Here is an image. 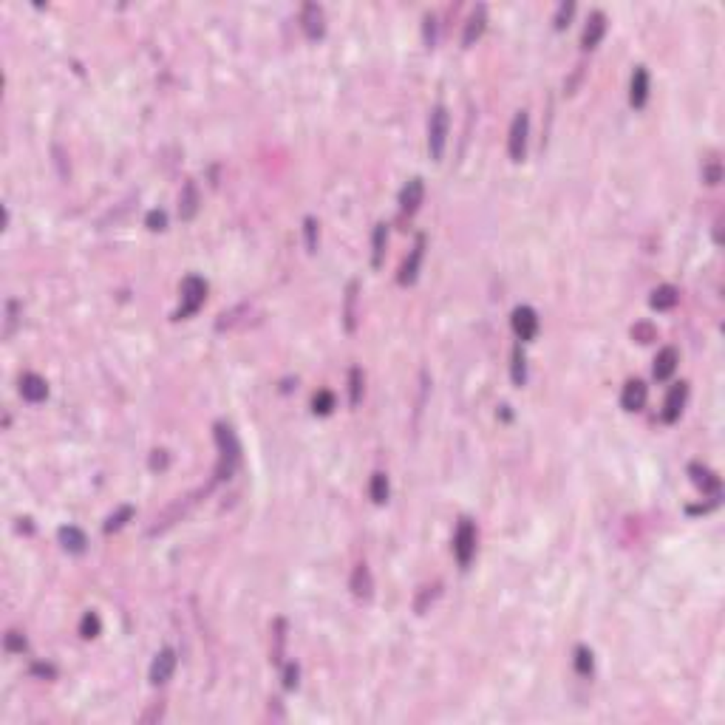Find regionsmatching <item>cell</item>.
I'll use <instances>...</instances> for the list:
<instances>
[{
  "label": "cell",
  "mask_w": 725,
  "mask_h": 725,
  "mask_svg": "<svg viewBox=\"0 0 725 725\" xmlns=\"http://www.w3.org/2000/svg\"><path fill=\"white\" fill-rule=\"evenodd\" d=\"M216 442H219V451H222V462H219V470H216V479H230L233 470L238 468L241 462V445L236 440V431L224 423L216 425Z\"/></svg>",
  "instance_id": "6da1fadb"
},
{
  "label": "cell",
  "mask_w": 725,
  "mask_h": 725,
  "mask_svg": "<svg viewBox=\"0 0 725 725\" xmlns=\"http://www.w3.org/2000/svg\"><path fill=\"white\" fill-rule=\"evenodd\" d=\"M448 131H451V117L445 105H437L428 117V153L434 162H442L445 148H448Z\"/></svg>",
  "instance_id": "7a4b0ae2"
},
{
  "label": "cell",
  "mask_w": 725,
  "mask_h": 725,
  "mask_svg": "<svg viewBox=\"0 0 725 725\" xmlns=\"http://www.w3.org/2000/svg\"><path fill=\"white\" fill-rule=\"evenodd\" d=\"M204 297H207V283H204V278L187 275V278L181 281V306L173 312V318H176V321H184V318L195 315L198 309L204 306Z\"/></svg>",
  "instance_id": "3957f363"
},
{
  "label": "cell",
  "mask_w": 725,
  "mask_h": 725,
  "mask_svg": "<svg viewBox=\"0 0 725 725\" xmlns=\"http://www.w3.org/2000/svg\"><path fill=\"white\" fill-rule=\"evenodd\" d=\"M527 136H530V117H527V111H519L510 122V136H507V153L513 162H525Z\"/></svg>",
  "instance_id": "277c9868"
},
{
  "label": "cell",
  "mask_w": 725,
  "mask_h": 725,
  "mask_svg": "<svg viewBox=\"0 0 725 725\" xmlns=\"http://www.w3.org/2000/svg\"><path fill=\"white\" fill-rule=\"evenodd\" d=\"M454 556L459 561V567H470L473 556H476V527L470 519H462L454 536Z\"/></svg>",
  "instance_id": "5b68a950"
},
{
  "label": "cell",
  "mask_w": 725,
  "mask_h": 725,
  "mask_svg": "<svg viewBox=\"0 0 725 725\" xmlns=\"http://www.w3.org/2000/svg\"><path fill=\"white\" fill-rule=\"evenodd\" d=\"M510 323H513V332L519 335L522 343L536 340V335H539V315H536V309H530V306H515L513 315H510Z\"/></svg>",
  "instance_id": "8992f818"
},
{
  "label": "cell",
  "mask_w": 725,
  "mask_h": 725,
  "mask_svg": "<svg viewBox=\"0 0 725 725\" xmlns=\"http://www.w3.org/2000/svg\"><path fill=\"white\" fill-rule=\"evenodd\" d=\"M423 255H425V236H417V244L411 247V252H408V258L402 261L399 275H397V281H399L402 286H411L413 281H417L420 267H423Z\"/></svg>",
  "instance_id": "52a82bcc"
},
{
  "label": "cell",
  "mask_w": 725,
  "mask_h": 725,
  "mask_svg": "<svg viewBox=\"0 0 725 725\" xmlns=\"http://www.w3.org/2000/svg\"><path fill=\"white\" fill-rule=\"evenodd\" d=\"M300 29L309 40H321L323 32H326V18H323V9L318 4H306L303 12H300Z\"/></svg>",
  "instance_id": "ba28073f"
},
{
  "label": "cell",
  "mask_w": 725,
  "mask_h": 725,
  "mask_svg": "<svg viewBox=\"0 0 725 725\" xmlns=\"http://www.w3.org/2000/svg\"><path fill=\"white\" fill-rule=\"evenodd\" d=\"M176 652L167 646V649H162L156 657H153V663H150V683L153 686H165L170 677H173V672H176Z\"/></svg>",
  "instance_id": "9c48e42d"
},
{
  "label": "cell",
  "mask_w": 725,
  "mask_h": 725,
  "mask_svg": "<svg viewBox=\"0 0 725 725\" xmlns=\"http://www.w3.org/2000/svg\"><path fill=\"white\" fill-rule=\"evenodd\" d=\"M423 198H425V181H423V179H411V181L402 187V193H399V210H402L405 216H413V213L420 210Z\"/></svg>",
  "instance_id": "30bf717a"
},
{
  "label": "cell",
  "mask_w": 725,
  "mask_h": 725,
  "mask_svg": "<svg viewBox=\"0 0 725 725\" xmlns=\"http://www.w3.org/2000/svg\"><path fill=\"white\" fill-rule=\"evenodd\" d=\"M686 397H688V385L686 383H677V385H672V391L666 394V402H663V423H677L680 420V411H683V405H686Z\"/></svg>",
  "instance_id": "8fae6325"
},
{
  "label": "cell",
  "mask_w": 725,
  "mask_h": 725,
  "mask_svg": "<svg viewBox=\"0 0 725 725\" xmlns=\"http://www.w3.org/2000/svg\"><path fill=\"white\" fill-rule=\"evenodd\" d=\"M646 397H649L646 383L643 380H629L624 385V391H620V405H624L627 411H641L646 405Z\"/></svg>",
  "instance_id": "7c38bea8"
},
{
  "label": "cell",
  "mask_w": 725,
  "mask_h": 725,
  "mask_svg": "<svg viewBox=\"0 0 725 725\" xmlns=\"http://www.w3.org/2000/svg\"><path fill=\"white\" fill-rule=\"evenodd\" d=\"M603 34H606V15H603V12H592L589 20H586V26H584L581 46H584L586 51H592V49L603 40Z\"/></svg>",
  "instance_id": "4fadbf2b"
},
{
  "label": "cell",
  "mask_w": 725,
  "mask_h": 725,
  "mask_svg": "<svg viewBox=\"0 0 725 725\" xmlns=\"http://www.w3.org/2000/svg\"><path fill=\"white\" fill-rule=\"evenodd\" d=\"M629 102L632 108H643L649 102V71L643 65H638L632 71V85H629Z\"/></svg>",
  "instance_id": "5bb4252c"
},
{
  "label": "cell",
  "mask_w": 725,
  "mask_h": 725,
  "mask_svg": "<svg viewBox=\"0 0 725 725\" xmlns=\"http://www.w3.org/2000/svg\"><path fill=\"white\" fill-rule=\"evenodd\" d=\"M688 473H691V482H694L702 493L711 496V501L719 499V479H717L708 468H702V465H688Z\"/></svg>",
  "instance_id": "9a60e30c"
},
{
  "label": "cell",
  "mask_w": 725,
  "mask_h": 725,
  "mask_svg": "<svg viewBox=\"0 0 725 725\" xmlns=\"http://www.w3.org/2000/svg\"><path fill=\"white\" fill-rule=\"evenodd\" d=\"M20 394L26 402H43L49 397V385L40 374H23L20 377Z\"/></svg>",
  "instance_id": "2e32d148"
},
{
  "label": "cell",
  "mask_w": 725,
  "mask_h": 725,
  "mask_svg": "<svg viewBox=\"0 0 725 725\" xmlns=\"http://www.w3.org/2000/svg\"><path fill=\"white\" fill-rule=\"evenodd\" d=\"M677 363H680V354H677V349H672V346H666V349H660L657 352V357H655V380H669L674 371H677Z\"/></svg>",
  "instance_id": "e0dca14e"
},
{
  "label": "cell",
  "mask_w": 725,
  "mask_h": 725,
  "mask_svg": "<svg viewBox=\"0 0 725 725\" xmlns=\"http://www.w3.org/2000/svg\"><path fill=\"white\" fill-rule=\"evenodd\" d=\"M485 23H487V9H485V6H476V12H473V15L468 18V23H465V34H462V46H465V49L473 46V43L482 37Z\"/></svg>",
  "instance_id": "ac0fdd59"
},
{
  "label": "cell",
  "mask_w": 725,
  "mask_h": 725,
  "mask_svg": "<svg viewBox=\"0 0 725 725\" xmlns=\"http://www.w3.org/2000/svg\"><path fill=\"white\" fill-rule=\"evenodd\" d=\"M357 292H360V283H357V281H349V286H346V303H343V323H346V332H354V329H357Z\"/></svg>",
  "instance_id": "d6986e66"
},
{
  "label": "cell",
  "mask_w": 725,
  "mask_h": 725,
  "mask_svg": "<svg viewBox=\"0 0 725 725\" xmlns=\"http://www.w3.org/2000/svg\"><path fill=\"white\" fill-rule=\"evenodd\" d=\"M195 213H198V190L193 181H187L181 187V198H179V216H181V222H190V219H195Z\"/></svg>",
  "instance_id": "ffe728a7"
},
{
  "label": "cell",
  "mask_w": 725,
  "mask_h": 725,
  "mask_svg": "<svg viewBox=\"0 0 725 725\" xmlns=\"http://www.w3.org/2000/svg\"><path fill=\"white\" fill-rule=\"evenodd\" d=\"M60 544L68 550V553H74V556H79V553H85V547H88V539H85V533L79 530V527H60Z\"/></svg>",
  "instance_id": "44dd1931"
},
{
  "label": "cell",
  "mask_w": 725,
  "mask_h": 725,
  "mask_svg": "<svg viewBox=\"0 0 725 725\" xmlns=\"http://www.w3.org/2000/svg\"><path fill=\"white\" fill-rule=\"evenodd\" d=\"M677 300H680V292H677L672 283H663V286H657V289L652 292V297H649L652 309H657V312H666V309H674V306H677Z\"/></svg>",
  "instance_id": "7402d4cb"
},
{
  "label": "cell",
  "mask_w": 725,
  "mask_h": 725,
  "mask_svg": "<svg viewBox=\"0 0 725 725\" xmlns=\"http://www.w3.org/2000/svg\"><path fill=\"white\" fill-rule=\"evenodd\" d=\"M371 589H374V584H371L368 567H366V564H357L354 572H352V592H354L357 598L368 601V598H371Z\"/></svg>",
  "instance_id": "603a6c76"
},
{
  "label": "cell",
  "mask_w": 725,
  "mask_h": 725,
  "mask_svg": "<svg viewBox=\"0 0 725 725\" xmlns=\"http://www.w3.org/2000/svg\"><path fill=\"white\" fill-rule=\"evenodd\" d=\"M385 244H388V227H385V224H377V227H374V236H371V267H374V269H380V264H383Z\"/></svg>",
  "instance_id": "cb8c5ba5"
},
{
  "label": "cell",
  "mask_w": 725,
  "mask_h": 725,
  "mask_svg": "<svg viewBox=\"0 0 725 725\" xmlns=\"http://www.w3.org/2000/svg\"><path fill=\"white\" fill-rule=\"evenodd\" d=\"M510 377H513V383L519 385V388L527 383V357H525L522 346H515V349H513V366H510Z\"/></svg>",
  "instance_id": "d4e9b609"
},
{
  "label": "cell",
  "mask_w": 725,
  "mask_h": 725,
  "mask_svg": "<svg viewBox=\"0 0 725 725\" xmlns=\"http://www.w3.org/2000/svg\"><path fill=\"white\" fill-rule=\"evenodd\" d=\"M131 519H134V507H131V504H125V507H120L117 513H111V515H108V522L102 525V530H105V533H117V530H122Z\"/></svg>",
  "instance_id": "484cf974"
},
{
  "label": "cell",
  "mask_w": 725,
  "mask_h": 725,
  "mask_svg": "<svg viewBox=\"0 0 725 725\" xmlns=\"http://www.w3.org/2000/svg\"><path fill=\"white\" fill-rule=\"evenodd\" d=\"M368 496H371V501L374 504H385L388 501V476L385 473H374L371 476V485H368Z\"/></svg>",
  "instance_id": "4316f807"
},
{
  "label": "cell",
  "mask_w": 725,
  "mask_h": 725,
  "mask_svg": "<svg viewBox=\"0 0 725 725\" xmlns=\"http://www.w3.org/2000/svg\"><path fill=\"white\" fill-rule=\"evenodd\" d=\"M572 666H575V672H578L581 677H589V674H592V666H595L592 652H589L586 646H578V649H575V657H572Z\"/></svg>",
  "instance_id": "83f0119b"
},
{
  "label": "cell",
  "mask_w": 725,
  "mask_h": 725,
  "mask_svg": "<svg viewBox=\"0 0 725 725\" xmlns=\"http://www.w3.org/2000/svg\"><path fill=\"white\" fill-rule=\"evenodd\" d=\"M99 629H102L99 615H96V612H85V615H82V620H79V635H82L85 641H91V638H96V635H99Z\"/></svg>",
  "instance_id": "f1b7e54d"
},
{
  "label": "cell",
  "mask_w": 725,
  "mask_h": 725,
  "mask_svg": "<svg viewBox=\"0 0 725 725\" xmlns=\"http://www.w3.org/2000/svg\"><path fill=\"white\" fill-rule=\"evenodd\" d=\"M349 399H352V405H360V399H363V371L357 366L349 371Z\"/></svg>",
  "instance_id": "f546056e"
},
{
  "label": "cell",
  "mask_w": 725,
  "mask_h": 725,
  "mask_svg": "<svg viewBox=\"0 0 725 725\" xmlns=\"http://www.w3.org/2000/svg\"><path fill=\"white\" fill-rule=\"evenodd\" d=\"M332 408H335V394L332 391H318L315 399H312V411L321 413V417H326V413H332Z\"/></svg>",
  "instance_id": "4dcf8cb0"
},
{
  "label": "cell",
  "mask_w": 725,
  "mask_h": 725,
  "mask_svg": "<svg viewBox=\"0 0 725 725\" xmlns=\"http://www.w3.org/2000/svg\"><path fill=\"white\" fill-rule=\"evenodd\" d=\"M303 236H306V250L318 252V222L312 216L303 219Z\"/></svg>",
  "instance_id": "1f68e13d"
},
{
  "label": "cell",
  "mask_w": 725,
  "mask_h": 725,
  "mask_svg": "<svg viewBox=\"0 0 725 725\" xmlns=\"http://www.w3.org/2000/svg\"><path fill=\"white\" fill-rule=\"evenodd\" d=\"M283 643H286V620H275V649H272L275 663H281L283 657Z\"/></svg>",
  "instance_id": "d6a6232c"
},
{
  "label": "cell",
  "mask_w": 725,
  "mask_h": 725,
  "mask_svg": "<svg viewBox=\"0 0 725 725\" xmlns=\"http://www.w3.org/2000/svg\"><path fill=\"white\" fill-rule=\"evenodd\" d=\"M145 227H148L150 233H162V230L167 227V216H165V210H150V213L145 216Z\"/></svg>",
  "instance_id": "836d02e7"
},
{
  "label": "cell",
  "mask_w": 725,
  "mask_h": 725,
  "mask_svg": "<svg viewBox=\"0 0 725 725\" xmlns=\"http://www.w3.org/2000/svg\"><path fill=\"white\" fill-rule=\"evenodd\" d=\"M575 15V4H561L558 6V12H556V18H553V23H556V29L561 32L564 26H570V18Z\"/></svg>",
  "instance_id": "e575fe53"
},
{
  "label": "cell",
  "mask_w": 725,
  "mask_h": 725,
  "mask_svg": "<svg viewBox=\"0 0 725 725\" xmlns=\"http://www.w3.org/2000/svg\"><path fill=\"white\" fill-rule=\"evenodd\" d=\"M297 677H300V669H297L295 663H286V666H283V688H286V691L297 688Z\"/></svg>",
  "instance_id": "d590c367"
},
{
  "label": "cell",
  "mask_w": 725,
  "mask_h": 725,
  "mask_svg": "<svg viewBox=\"0 0 725 725\" xmlns=\"http://www.w3.org/2000/svg\"><path fill=\"white\" fill-rule=\"evenodd\" d=\"M6 649H9V652H23V649H26V638L12 629V632L6 635Z\"/></svg>",
  "instance_id": "8d00e7d4"
},
{
  "label": "cell",
  "mask_w": 725,
  "mask_h": 725,
  "mask_svg": "<svg viewBox=\"0 0 725 725\" xmlns=\"http://www.w3.org/2000/svg\"><path fill=\"white\" fill-rule=\"evenodd\" d=\"M632 338H635V340H641V343H649V340H655V332H652V326L641 323V326H635V329H632Z\"/></svg>",
  "instance_id": "74e56055"
},
{
  "label": "cell",
  "mask_w": 725,
  "mask_h": 725,
  "mask_svg": "<svg viewBox=\"0 0 725 725\" xmlns=\"http://www.w3.org/2000/svg\"><path fill=\"white\" fill-rule=\"evenodd\" d=\"M434 23H437V18L428 15V18H425V43H428V46L437 43V26H434Z\"/></svg>",
  "instance_id": "f35d334b"
},
{
  "label": "cell",
  "mask_w": 725,
  "mask_h": 725,
  "mask_svg": "<svg viewBox=\"0 0 725 725\" xmlns=\"http://www.w3.org/2000/svg\"><path fill=\"white\" fill-rule=\"evenodd\" d=\"M719 176H722V170H719V162H714V165H708V167L702 170V179H705L708 184H717V181H719Z\"/></svg>",
  "instance_id": "ab89813d"
},
{
  "label": "cell",
  "mask_w": 725,
  "mask_h": 725,
  "mask_svg": "<svg viewBox=\"0 0 725 725\" xmlns=\"http://www.w3.org/2000/svg\"><path fill=\"white\" fill-rule=\"evenodd\" d=\"M434 598H437V586H425L423 595H420V601H417V612L423 615V612H425V603L434 601Z\"/></svg>",
  "instance_id": "60d3db41"
},
{
  "label": "cell",
  "mask_w": 725,
  "mask_h": 725,
  "mask_svg": "<svg viewBox=\"0 0 725 725\" xmlns=\"http://www.w3.org/2000/svg\"><path fill=\"white\" fill-rule=\"evenodd\" d=\"M150 468L156 470H165L167 468V451H153V456H150Z\"/></svg>",
  "instance_id": "b9f144b4"
},
{
  "label": "cell",
  "mask_w": 725,
  "mask_h": 725,
  "mask_svg": "<svg viewBox=\"0 0 725 725\" xmlns=\"http://www.w3.org/2000/svg\"><path fill=\"white\" fill-rule=\"evenodd\" d=\"M15 323H18V303L9 300V321H6V338L15 332Z\"/></svg>",
  "instance_id": "7bdbcfd3"
},
{
  "label": "cell",
  "mask_w": 725,
  "mask_h": 725,
  "mask_svg": "<svg viewBox=\"0 0 725 725\" xmlns=\"http://www.w3.org/2000/svg\"><path fill=\"white\" fill-rule=\"evenodd\" d=\"M34 674H46V677H51V674H54V669H51V666H43V663H37V666H34Z\"/></svg>",
  "instance_id": "ee69618b"
}]
</instances>
